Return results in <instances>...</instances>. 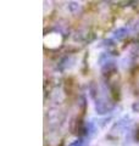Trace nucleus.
Returning a JSON list of instances; mask_svg holds the SVG:
<instances>
[{"mask_svg": "<svg viewBox=\"0 0 139 146\" xmlns=\"http://www.w3.org/2000/svg\"><path fill=\"white\" fill-rule=\"evenodd\" d=\"M44 43L46 46H49V48H57L59 45L61 44V36L57 33H51L44 38Z\"/></svg>", "mask_w": 139, "mask_h": 146, "instance_id": "20e7f679", "label": "nucleus"}, {"mask_svg": "<svg viewBox=\"0 0 139 146\" xmlns=\"http://www.w3.org/2000/svg\"><path fill=\"white\" fill-rule=\"evenodd\" d=\"M126 34H127V29L123 28V27H121V28H118L117 31L114 32V38H116V39H122Z\"/></svg>", "mask_w": 139, "mask_h": 146, "instance_id": "0eeeda50", "label": "nucleus"}, {"mask_svg": "<svg viewBox=\"0 0 139 146\" xmlns=\"http://www.w3.org/2000/svg\"><path fill=\"white\" fill-rule=\"evenodd\" d=\"M46 122L50 129H59L65 122V113L61 108L53 107L46 112Z\"/></svg>", "mask_w": 139, "mask_h": 146, "instance_id": "f03ea898", "label": "nucleus"}, {"mask_svg": "<svg viewBox=\"0 0 139 146\" xmlns=\"http://www.w3.org/2000/svg\"><path fill=\"white\" fill-rule=\"evenodd\" d=\"M51 100L54 102H56V104H61L63 100H65V94H63V91L61 89H54L53 90V93H51Z\"/></svg>", "mask_w": 139, "mask_h": 146, "instance_id": "423d86ee", "label": "nucleus"}, {"mask_svg": "<svg viewBox=\"0 0 139 146\" xmlns=\"http://www.w3.org/2000/svg\"><path fill=\"white\" fill-rule=\"evenodd\" d=\"M66 10L71 13V15L76 16V15H78V13L82 12L83 5L81 3H78V1H70V3H67V5H66Z\"/></svg>", "mask_w": 139, "mask_h": 146, "instance_id": "39448f33", "label": "nucleus"}, {"mask_svg": "<svg viewBox=\"0 0 139 146\" xmlns=\"http://www.w3.org/2000/svg\"><path fill=\"white\" fill-rule=\"evenodd\" d=\"M84 145V140H83L82 138L81 139H76V140H73L71 144H70L68 146H83Z\"/></svg>", "mask_w": 139, "mask_h": 146, "instance_id": "6e6552de", "label": "nucleus"}, {"mask_svg": "<svg viewBox=\"0 0 139 146\" xmlns=\"http://www.w3.org/2000/svg\"><path fill=\"white\" fill-rule=\"evenodd\" d=\"M132 122L128 117H123L121 119H118L117 122L114 124V127L111 128V133L116 134V135H122V134H126L128 133L129 128H131Z\"/></svg>", "mask_w": 139, "mask_h": 146, "instance_id": "7ed1b4c3", "label": "nucleus"}, {"mask_svg": "<svg viewBox=\"0 0 139 146\" xmlns=\"http://www.w3.org/2000/svg\"><path fill=\"white\" fill-rule=\"evenodd\" d=\"M133 108H134V110H137V112H139V102H137L136 105H134Z\"/></svg>", "mask_w": 139, "mask_h": 146, "instance_id": "1a4fd4ad", "label": "nucleus"}, {"mask_svg": "<svg viewBox=\"0 0 139 146\" xmlns=\"http://www.w3.org/2000/svg\"><path fill=\"white\" fill-rule=\"evenodd\" d=\"M90 90L93 101H94V107L98 115H106L112 111V99L110 96L108 88L104 84H94Z\"/></svg>", "mask_w": 139, "mask_h": 146, "instance_id": "f257e3e1", "label": "nucleus"}]
</instances>
